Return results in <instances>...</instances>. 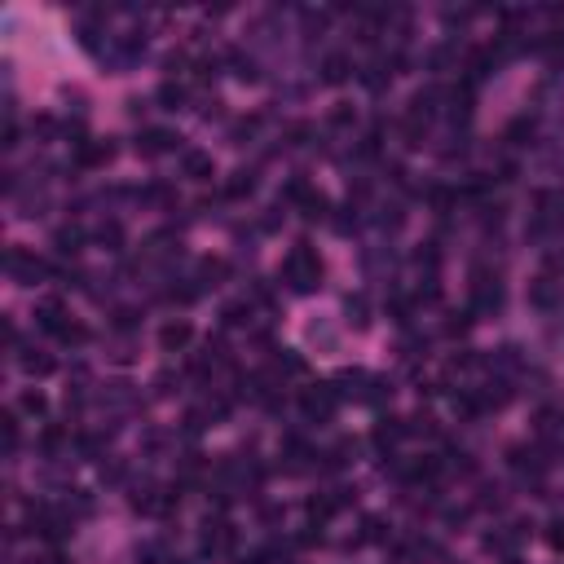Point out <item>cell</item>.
<instances>
[{
	"label": "cell",
	"mask_w": 564,
	"mask_h": 564,
	"mask_svg": "<svg viewBox=\"0 0 564 564\" xmlns=\"http://www.w3.org/2000/svg\"><path fill=\"white\" fill-rule=\"evenodd\" d=\"M286 273L295 278V286H313V282H318V273H322V265H318L313 256H309V251H295V256L286 260Z\"/></svg>",
	"instance_id": "obj_1"
},
{
	"label": "cell",
	"mask_w": 564,
	"mask_h": 564,
	"mask_svg": "<svg viewBox=\"0 0 564 564\" xmlns=\"http://www.w3.org/2000/svg\"><path fill=\"white\" fill-rule=\"evenodd\" d=\"M190 340V327H167L163 331V344H185Z\"/></svg>",
	"instance_id": "obj_2"
}]
</instances>
